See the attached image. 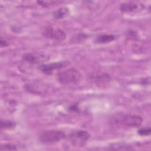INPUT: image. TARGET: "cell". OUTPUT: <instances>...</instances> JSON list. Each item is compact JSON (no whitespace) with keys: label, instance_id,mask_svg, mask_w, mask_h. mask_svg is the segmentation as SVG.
<instances>
[{"label":"cell","instance_id":"obj_4","mask_svg":"<svg viewBox=\"0 0 151 151\" xmlns=\"http://www.w3.org/2000/svg\"><path fill=\"white\" fill-rule=\"evenodd\" d=\"M42 34L47 38L59 41L64 40L67 37L65 32L63 29L52 27H47L44 28Z\"/></svg>","mask_w":151,"mask_h":151},{"label":"cell","instance_id":"obj_8","mask_svg":"<svg viewBox=\"0 0 151 151\" xmlns=\"http://www.w3.org/2000/svg\"><path fill=\"white\" fill-rule=\"evenodd\" d=\"M144 8L143 4L133 1L123 2L120 6V10L125 13H134L141 11Z\"/></svg>","mask_w":151,"mask_h":151},{"label":"cell","instance_id":"obj_11","mask_svg":"<svg viewBox=\"0 0 151 151\" xmlns=\"http://www.w3.org/2000/svg\"><path fill=\"white\" fill-rule=\"evenodd\" d=\"M69 14V9L67 7H61L57 9L53 14L54 17L56 19H63Z\"/></svg>","mask_w":151,"mask_h":151},{"label":"cell","instance_id":"obj_7","mask_svg":"<svg viewBox=\"0 0 151 151\" xmlns=\"http://www.w3.org/2000/svg\"><path fill=\"white\" fill-rule=\"evenodd\" d=\"M50 57L44 53L30 52L26 53L22 55V59L31 64H39L48 61Z\"/></svg>","mask_w":151,"mask_h":151},{"label":"cell","instance_id":"obj_1","mask_svg":"<svg viewBox=\"0 0 151 151\" xmlns=\"http://www.w3.org/2000/svg\"><path fill=\"white\" fill-rule=\"evenodd\" d=\"M143 122V118L137 114H119L114 116L111 120L114 124L130 127H134L140 126Z\"/></svg>","mask_w":151,"mask_h":151},{"label":"cell","instance_id":"obj_14","mask_svg":"<svg viewBox=\"0 0 151 151\" xmlns=\"http://www.w3.org/2000/svg\"><path fill=\"white\" fill-rule=\"evenodd\" d=\"M0 149L1 150H17V148L15 145L11 143H7L1 146Z\"/></svg>","mask_w":151,"mask_h":151},{"label":"cell","instance_id":"obj_2","mask_svg":"<svg viewBox=\"0 0 151 151\" xmlns=\"http://www.w3.org/2000/svg\"><path fill=\"white\" fill-rule=\"evenodd\" d=\"M81 78V74L75 68H68L58 73V81L62 84H71L78 83Z\"/></svg>","mask_w":151,"mask_h":151},{"label":"cell","instance_id":"obj_3","mask_svg":"<svg viewBox=\"0 0 151 151\" xmlns=\"http://www.w3.org/2000/svg\"><path fill=\"white\" fill-rule=\"evenodd\" d=\"M65 137V134L62 131L50 130L41 133L39 139L43 143H54L63 140Z\"/></svg>","mask_w":151,"mask_h":151},{"label":"cell","instance_id":"obj_17","mask_svg":"<svg viewBox=\"0 0 151 151\" xmlns=\"http://www.w3.org/2000/svg\"><path fill=\"white\" fill-rule=\"evenodd\" d=\"M0 44H1V47L2 48L3 47H5L6 46L8 45V41L5 39L3 38V37H1V41H0Z\"/></svg>","mask_w":151,"mask_h":151},{"label":"cell","instance_id":"obj_9","mask_svg":"<svg viewBox=\"0 0 151 151\" xmlns=\"http://www.w3.org/2000/svg\"><path fill=\"white\" fill-rule=\"evenodd\" d=\"M90 79L95 83L100 84H104L106 83L109 82L111 80V77L109 74L101 72V71H96L93 72L90 76Z\"/></svg>","mask_w":151,"mask_h":151},{"label":"cell","instance_id":"obj_10","mask_svg":"<svg viewBox=\"0 0 151 151\" xmlns=\"http://www.w3.org/2000/svg\"><path fill=\"white\" fill-rule=\"evenodd\" d=\"M116 39V37L113 34H101L98 36L95 42L97 44H106L114 41Z\"/></svg>","mask_w":151,"mask_h":151},{"label":"cell","instance_id":"obj_15","mask_svg":"<svg viewBox=\"0 0 151 151\" xmlns=\"http://www.w3.org/2000/svg\"><path fill=\"white\" fill-rule=\"evenodd\" d=\"M138 134L140 136H147L150 134V127H145L143 128H140L138 130Z\"/></svg>","mask_w":151,"mask_h":151},{"label":"cell","instance_id":"obj_6","mask_svg":"<svg viewBox=\"0 0 151 151\" xmlns=\"http://www.w3.org/2000/svg\"><path fill=\"white\" fill-rule=\"evenodd\" d=\"M90 137V134L85 130H79L72 132L69 134L68 138L75 145H83Z\"/></svg>","mask_w":151,"mask_h":151},{"label":"cell","instance_id":"obj_5","mask_svg":"<svg viewBox=\"0 0 151 151\" xmlns=\"http://www.w3.org/2000/svg\"><path fill=\"white\" fill-rule=\"evenodd\" d=\"M68 65H70V62L68 61H61L51 63L42 64L39 66V69L43 73L47 75H50L54 71V70L65 68Z\"/></svg>","mask_w":151,"mask_h":151},{"label":"cell","instance_id":"obj_13","mask_svg":"<svg viewBox=\"0 0 151 151\" xmlns=\"http://www.w3.org/2000/svg\"><path fill=\"white\" fill-rule=\"evenodd\" d=\"M110 149L112 150H132L133 148L130 146H129L126 145H121V144H114L111 146H110Z\"/></svg>","mask_w":151,"mask_h":151},{"label":"cell","instance_id":"obj_12","mask_svg":"<svg viewBox=\"0 0 151 151\" xmlns=\"http://www.w3.org/2000/svg\"><path fill=\"white\" fill-rule=\"evenodd\" d=\"M1 128L2 129H13L15 127L16 124L15 122L11 120H1Z\"/></svg>","mask_w":151,"mask_h":151},{"label":"cell","instance_id":"obj_16","mask_svg":"<svg viewBox=\"0 0 151 151\" xmlns=\"http://www.w3.org/2000/svg\"><path fill=\"white\" fill-rule=\"evenodd\" d=\"M37 2L41 6H42L44 7H47V6L52 5V3H54L55 2H54V1H37Z\"/></svg>","mask_w":151,"mask_h":151}]
</instances>
